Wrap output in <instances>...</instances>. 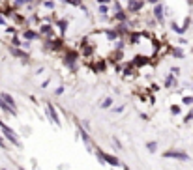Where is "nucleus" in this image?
<instances>
[{"label": "nucleus", "mask_w": 193, "mask_h": 170, "mask_svg": "<svg viewBox=\"0 0 193 170\" xmlns=\"http://www.w3.org/2000/svg\"><path fill=\"white\" fill-rule=\"evenodd\" d=\"M141 120H145V122H148V120H150V116H148V114H145V112H142V114H141Z\"/></svg>", "instance_id": "c03bdc74"}, {"label": "nucleus", "mask_w": 193, "mask_h": 170, "mask_svg": "<svg viewBox=\"0 0 193 170\" xmlns=\"http://www.w3.org/2000/svg\"><path fill=\"white\" fill-rule=\"evenodd\" d=\"M30 2H34V0H15V2H13V8H15V10H19L21 6H25V4H30Z\"/></svg>", "instance_id": "7c9ffc66"}, {"label": "nucleus", "mask_w": 193, "mask_h": 170, "mask_svg": "<svg viewBox=\"0 0 193 170\" xmlns=\"http://www.w3.org/2000/svg\"><path fill=\"white\" fill-rule=\"evenodd\" d=\"M150 60H148V56L145 54H135L133 58H131V64H133V67H142V66H146Z\"/></svg>", "instance_id": "ddd939ff"}, {"label": "nucleus", "mask_w": 193, "mask_h": 170, "mask_svg": "<svg viewBox=\"0 0 193 170\" xmlns=\"http://www.w3.org/2000/svg\"><path fill=\"white\" fill-rule=\"evenodd\" d=\"M113 144H114V148H116V150H124V146H122V142H120L118 137H113Z\"/></svg>", "instance_id": "72a5a7b5"}, {"label": "nucleus", "mask_w": 193, "mask_h": 170, "mask_svg": "<svg viewBox=\"0 0 193 170\" xmlns=\"http://www.w3.org/2000/svg\"><path fill=\"white\" fill-rule=\"evenodd\" d=\"M163 159H173V161H180V163H186V161H191L189 153L184 152V150H174V148H169L161 153Z\"/></svg>", "instance_id": "20e7f679"}, {"label": "nucleus", "mask_w": 193, "mask_h": 170, "mask_svg": "<svg viewBox=\"0 0 193 170\" xmlns=\"http://www.w3.org/2000/svg\"><path fill=\"white\" fill-rule=\"evenodd\" d=\"M127 17H130V13L126 10H118V11H114L113 21H116V23H127Z\"/></svg>", "instance_id": "2eb2a0df"}, {"label": "nucleus", "mask_w": 193, "mask_h": 170, "mask_svg": "<svg viewBox=\"0 0 193 170\" xmlns=\"http://www.w3.org/2000/svg\"><path fill=\"white\" fill-rule=\"evenodd\" d=\"M145 0H126V11L127 13H133V15H137V13L142 11L145 8Z\"/></svg>", "instance_id": "6e6552de"}, {"label": "nucleus", "mask_w": 193, "mask_h": 170, "mask_svg": "<svg viewBox=\"0 0 193 170\" xmlns=\"http://www.w3.org/2000/svg\"><path fill=\"white\" fill-rule=\"evenodd\" d=\"M54 26H56V28H58V30H60V36L64 38V36H66V32H68L69 21H68V19H56V21H54Z\"/></svg>", "instance_id": "4468645a"}, {"label": "nucleus", "mask_w": 193, "mask_h": 170, "mask_svg": "<svg viewBox=\"0 0 193 170\" xmlns=\"http://www.w3.org/2000/svg\"><path fill=\"white\" fill-rule=\"evenodd\" d=\"M182 105H186V107H191V105H193V94L184 95V97H182Z\"/></svg>", "instance_id": "cd10ccee"}, {"label": "nucleus", "mask_w": 193, "mask_h": 170, "mask_svg": "<svg viewBox=\"0 0 193 170\" xmlns=\"http://www.w3.org/2000/svg\"><path fill=\"white\" fill-rule=\"evenodd\" d=\"M45 114H47V118H49L51 123H54L56 127H62V120L58 116V110H56V107L51 101H45Z\"/></svg>", "instance_id": "423d86ee"}, {"label": "nucleus", "mask_w": 193, "mask_h": 170, "mask_svg": "<svg viewBox=\"0 0 193 170\" xmlns=\"http://www.w3.org/2000/svg\"><path fill=\"white\" fill-rule=\"evenodd\" d=\"M8 51H10V54H13L15 58H19V60H23L25 64H28L30 62V52L28 51H25V49H21V47H8Z\"/></svg>", "instance_id": "1a4fd4ad"}, {"label": "nucleus", "mask_w": 193, "mask_h": 170, "mask_svg": "<svg viewBox=\"0 0 193 170\" xmlns=\"http://www.w3.org/2000/svg\"><path fill=\"white\" fill-rule=\"evenodd\" d=\"M191 120H193V110H191V107H189V110H188V114L184 116V120H182V122H184V123H189Z\"/></svg>", "instance_id": "2f4dec72"}, {"label": "nucleus", "mask_w": 193, "mask_h": 170, "mask_svg": "<svg viewBox=\"0 0 193 170\" xmlns=\"http://www.w3.org/2000/svg\"><path fill=\"white\" fill-rule=\"evenodd\" d=\"M189 26H191V17H186V19H184V23H182V26H180V30H182V36H184V34L189 30Z\"/></svg>", "instance_id": "a878e982"}, {"label": "nucleus", "mask_w": 193, "mask_h": 170, "mask_svg": "<svg viewBox=\"0 0 193 170\" xmlns=\"http://www.w3.org/2000/svg\"><path fill=\"white\" fill-rule=\"evenodd\" d=\"M75 125H77V133H79V137H81V140L84 142V146H88V150H94V148H92L94 144H92V138H90V135H88V129H84L79 120H75Z\"/></svg>", "instance_id": "0eeeda50"}, {"label": "nucleus", "mask_w": 193, "mask_h": 170, "mask_svg": "<svg viewBox=\"0 0 193 170\" xmlns=\"http://www.w3.org/2000/svg\"><path fill=\"white\" fill-rule=\"evenodd\" d=\"M0 129H2V137L6 138V142H10L11 146H15V148H23V144H21V138L17 137V133L13 131L10 125H6L2 120H0Z\"/></svg>", "instance_id": "f03ea898"}, {"label": "nucleus", "mask_w": 193, "mask_h": 170, "mask_svg": "<svg viewBox=\"0 0 193 170\" xmlns=\"http://www.w3.org/2000/svg\"><path fill=\"white\" fill-rule=\"evenodd\" d=\"M92 152H94V155L98 157V161L101 163V165H109L113 168H118L120 165H122V161H120L116 155H113V153H107L103 150H99V148H94Z\"/></svg>", "instance_id": "f257e3e1"}, {"label": "nucleus", "mask_w": 193, "mask_h": 170, "mask_svg": "<svg viewBox=\"0 0 193 170\" xmlns=\"http://www.w3.org/2000/svg\"><path fill=\"white\" fill-rule=\"evenodd\" d=\"M68 4H71V6H83V0H69Z\"/></svg>", "instance_id": "ea45409f"}, {"label": "nucleus", "mask_w": 193, "mask_h": 170, "mask_svg": "<svg viewBox=\"0 0 193 170\" xmlns=\"http://www.w3.org/2000/svg\"><path fill=\"white\" fill-rule=\"evenodd\" d=\"M163 86L165 88H176L178 86V77H174L173 73H169L165 77V81H163Z\"/></svg>", "instance_id": "dca6fc26"}, {"label": "nucleus", "mask_w": 193, "mask_h": 170, "mask_svg": "<svg viewBox=\"0 0 193 170\" xmlns=\"http://www.w3.org/2000/svg\"><path fill=\"white\" fill-rule=\"evenodd\" d=\"M0 24H6V19L4 17H0Z\"/></svg>", "instance_id": "3c124183"}, {"label": "nucleus", "mask_w": 193, "mask_h": 170, "mask_svg": "<svg viewBox=\"0 0 193 170\" xmlns=\"http://www.w3.org/2000/svg\"><path fill=\"white\" fill-rule=\"evenodd\" d=\"M114 30L118 32L120 38H122V36H127V34H130V24H127V23H118L116 26H114Z\"/></svg>", "instance_id": "aec40b11"}, {"label": "nucleus", "mask_w": 193, "mask_h": 170, "mask_svg": "<svg viewBox=\"0 0 193 170\" xmlns=\"http://www.w3.org/2000/svg\"><path fill=\"white\" fill-rule=\"evenodd\" d=\"M43 71H45L43 67H38V69H36V75H41V73H43Z\"/></svg>", "instance_id": "49530a36"}, {"label": "nucleus", "mask_w": 193, "mask_h": 170, "mask_svg": "<svg viewBox=\"0 0 193 170\" xmlns=\"http://www.w3.org/2000/svg\"><path fill=\"white\" fill-rule=\"evenodd\" d=\"M171 114H173V116H180L182 114V107H180V105H171Z\"/></svg>", "instance_id": "bb28decb"}, {"label": "nucleus", "mask_w": 193, "mask_h": 170, "mask_svg": "<svg viewBox=\"0 0 193 170\" xmlns=\"http://www.w3.org/2000/svg\"><path fill=\"white\" fill-rule=\"evenodd\" d=\"M178 43H180V45H186V43H188V41H186L182 36H180V39H178Z\"/></svg>", "instance_id": "de8ad7c7"}, {"label": "nucleus", "mask_w": 193, "mask_h": 170, "mask_svg": "<svg viewBox=\"0 0 193 170\" xmlns=\"http://www.w3.org/2000/svg\"><path fill=\"white\" fill-rule=\"evenodd\" d=\"M111 110H113V114H122V112L126 110V105H118V107H111Z\"/></svg>", "instance_id": "c756f323"}, {"label": "nucleus", "mask_w": 193, "mask_h": 170, "mask_svg": "<svg viewBox=\"0 0 193 170\" xmlns=\"http://www.w3.org/2000/svg\"><path fill=\"white\" fill-rule=\"evenodd\" d=\"M99 8H98V11H99V15H107L109 13V4H98Z\"/></svg>", "instance_id": "c85d7f7f"}, {"label": "nucleus", "mask_w": 193, "mask_h": 170, "mask_svg": "<svg viewBox=\"0 0 193 170\" xmlns=\"http://www.w3.org/2000/svg\"><path fill=\"white\" fill-rule=\"evenodd\" d=\"M158 146H159L158 140H146V142H145V148H146L150 153H156V152H158Z\"/></svg>", "instance_id": "412c9836"}, {"label": "nucleus", "mask_w": 193, "mask_h": 170, "mask_svg": "<svg viewBox=\"0 0 193 170\" xmlns=\"http://www.w3.org/2000/svg\"><path fill=\"white\" fill-rule=\"evenodd\" d=\"M180 71H182L180 67H171V73H173L174 77H178V75H180Z\"/></svg>", "instance_id": "58836bf2"}, {"label": "nucleus", "mask_w": 193, "mask_h": 170, "mask_svg": "<svg viewBox=\"0 0 193 170\" xmlns=\"http://www.w3.org/2000/svg\"><path fill=\"white\" fill-rule=\"evenodd\" d=\"M6 34H11V36H15L17 30H15V28H6Z\"/></svg>", "instance_id": "79ce46f5"}, {"label": "nucleus", "mask_w": 193, "mask_h": 170, "mask_svg": "<svg viewBox=\"0 0 193 170\" xmlns=\"http://www.w3.org/2000/svg\"><path fill=\"white\" fill-rule=\"evenodd\" d=\"M152 13H154V19L158 21L159 24H163V23H165V8H163V4H161V2L154 4V10H152Z\"/></svg>", "instance_id": "9d476101"}, {"label": "nucleus", "mask_w": 193, "mask_h": 170, "mask_svg": "<svg viewBox=\"0 0 193 170\" xmlns=\"http://www.w3.org/2000/svg\"><path fill=\"white\" fill-rule=\"evenodd\" d=\"M0 99H2V101H6V103L10 105V107L17 109V101H15V97H13L11 94H8V92H0Z\"/></svg>", "instance_id": "f3484780"}, {"label": "nucleus", "mask_w": 193, "mask_h": 170, "mask_svg": "<svg viewBox=\"0 0 193 170\" xmlns=\"http://www.w3.org/2000/svg\"><path fill=\"white\" fill-rule=\"evenodd\" d=\"M171 54H173L174 58H178V60L186 56V52H184V49H182V47H173V49H171Z\"/></svg>", "instance_id": "393cba45"}, {"label": "nucleus", "mask_w": 193, "mask_h": 170, "mask_svg": "<svg viewBox=\"0 0 193 170\" xmlns=\"http://www.w3.org/2000/svg\"><path fill=\"white\" fill-rule=\"evenodd\" d=\"M191 110H193V105H191Z\"/></svg>", "instance_id": "4d7b16f0"}, {"label": "nucleus", "mask_w": 193, "mask_h": 170, "mask_svg": "<svg viewBox=\"0 0 193 170\" xmlns=\"http://www.w3.org/2000/svg\"><path fill=\"white\" fill-rule=\"evenodd\" d=\"M118 10H122V6H120V2H114V11H118Z\"/></svg>", "instance_id": "a18cd8bd"}, {"label": "nucleus", "mask_w": 193, "mask_h": 170, "mask_svg": "<svg viewBox=\"0 0 193 170\" xmlns=\"http://www.w3.org/2000/svg\"><path fill=\"white\" fill-rule=\"evenodd\" d=\"M96 2H98V4H111L113 0H96Z\"/></svg>", "instance_id": "37998d69"}, {"label": "nucleus", "mask_w": 193, "mask_h": 170, "mask_svg": "<svg viewBox=\"0 0 193 170\" xmlns=\"http://www.w3.org/2000/svg\"><path fill=\"white\" fill-rule=\"evenodd\" d=\"M11 47H23V41H21L17 36H13L11 38Z\"/></svg>", "instance_id": "f704fd0d"}, {"label": "nucleus", "mask_w": 193, "mask_h": 170, "mask_svg": "<svg viewBox=\"0 0 193 170\" xmlns=\"http://www.w3.org/2000/svg\"><path fill=\"white\" fill-rule=\"evenodd\" d=\"M43 6H45L47 10H54V2H53V0H45Z\"/></svg>", "instance_id": "c9c22d12"}, {"label": "nucleus", "mask_w": 193, "mask_h": 170, "mask_svg": "<svg viewBox=\"0 0 193 170\" xmlns=\"http://www.w3.org/2000/svg\"><path fill=\"white\" fill-rule=\"evenodd\" d=\"M120 166H122V170H131L130 166H127V165H126V163H122V165H120Z\"/></svg>", "instance_id": "8fccbe9b"}, {"label": "nucleus", "mask_w": 193, "mask_h": 170, "mask_svg": "<svg viewBox=\"0 0 193 170\" xmlns=\"http://www.w3.org/2000/svg\"><path fill=\"white\" fill-rule=\"evenodd\" d=\"M43 47H45V51L58 52V51H62V49H64V38H62V36H60V38H56V36H53V38H45Z\"/></svg>", "instance_id": "39448f33"}, {"label": "nucleus", "mask_w": 193, "mask_h": 170, "mask_svg": "<svg viewBox=\"0 0 193 170\" xmlns=\"http://www.w3.org/2000/svg\"><path fill=\"white\" fill-rule=\"evenodd\" d=\"M92 69H94V73H107V60H98L94 66H92Z\"/></svg>", "instance_id": "6ab92c4d"}, {"label": "nucleus", "mask_w": 193, "mask_h": 170, "mask_svg": "<svg viewBox=\"0 0 193 170\" xmlns=\"http://www.w3.org/2000/svg\"><path fill=\"white\" fill-rule=\"evenodd\" d=\"M191 52H193V49H191Z\"/></svg>", "instance_id": "13d9d810"}, {"label": "nucleus", "mask_w": 193, "mask_h": 170, "mask_svg": "<svg viewBox=\"0 0 193 170\" xmlns=\"http://www.w3.org/2000/svg\"><path fill=\"white\" fill-rule=\"evenodd\" d=\"M64 66H66L71 73H77V69H79V66H77V62H79V52L75 51V49H68L66 54H64Z\"/></svg>", "instance_id": "7ed1b4c3"}, {"label": "nucleus", "mask_w": 193, "mask_h": 170, "mask_svg": "<svg viewBox=\"0 0 193 170\" xmlns=\"http://www.w3.org/2000/svg\"><path fill=\"white\" fill-rule=\"evenodd\" d=\"M39 36H45V38H53L54 36V28H53V24H49V23H43L39 26Z\"/></svg>", "instance_id": "f8f14e48"}, {"label": "nucleus", "mask_w": 193, "mask_h": 170, "mask_svg": "<svg viewBox=\"0 0 193 170\" xmlns=\"http://www.w3.org/2000/svg\"><path fill=\"white\" fill-rule=\"evenodd\" d=\"M49 84H51V79H45L43 82H41V88H43V90H45V88H49Z\"/></svg>", "instance_id": "a19ab883"}, {"label": "nucleus", "mask_w": 193, "mask_h": 170, "mask_svg": "<svg viewBox=\"0 0 193 170\" xmlns=\"http://www.w3.org/2000/svg\"><path fill=\"white\" fill-rule=\"evenodd\" d=\"M127 36H130V45H137L142 34H141V32H131V30H130V34H127Z\"/></svg>", "instance_id": "b1692460"}, {"label": "nucleus", "mask_w": 193, "mask_h": 170, "mask_svg": "<svg viewBox=\"0 0 193 170\" xmlns=\"http://www.w3.org/2000/svg\"><path fill=\"white\" fill-rule=\"evenodd\" d=\"M64 90H66L64 86H56V88H54V95H56V97L62 95V94H64Z\"/></svg>", "instance_id": "e433bc0d"}, {"label": "nucleus", "mask_w": 193, "mask_h": 170, "mask_svg": "<svg viewBox=\"0 0 193 170\" xmlns=\"http://www.w3.org/2000/svg\"><path fill=\"white\" fill-rule=\"evenodd\" d=\"M0 110L6 112V114H10V116H13V118H17V109L10 107V105L6 103V101H2V99H0Z\"/></svg>", "instance_id": "a211bd4d"}, {"label": "nucleus", "mask_w": 193, "mask_h": 170, "mask_svg": "<svg viewBox=\"0 0 193 170\" xmlns=\"http://www.w3.org/2000/svg\"><path fill=\"white\" fill-rule=\"evenodd\" d=\"M145 2H148V4H152V6H154V4H158L159 0H145Z\"/></svg>", "instance_id": "09e8293b"}, {"label": "nucleus", "mask_w": 193, "mask_h": 170, "mask_svg": "<svg viewBox=\"0 0 193 170\" xmlns=\"http://www.w3.org/2000/svg\"><path fill=\"white\" fill-rule=\"evenodd\" d=\"M113 105H114V97H111V95H107V97L103 99V101L99 103V109H103V110H107V109H111Z\"/></svg>", "instance_id": "4be33fe9"}, {"label": "nucleus", "mask_w": 193, "mask_h": 170, "mask_svg": "<svg viewBox=\"0 0 193 170\" xmlns=\"http://www.w3.org/2000/svg\"><path fill=\"white\" fill-rule=\"evenodd\" d=\"M105 36H107V41H116L120 36H118V32L114 30V28H109V30H105Z\"/></svg>", "instance_id": "5701e85b"}, {"label": "nucleus", "mask_w": 193, "mask_h": 170, "mask_svg": "<svg viewBox=\"0 0 193 170\" xmlns=\"http://www.w3.org/2000/svg\"><path fill=\"white\" fill-rule=\"evenodd\" d=\"M188 4H189V6H193V0H188Z\"/></svg>", "instance_id": "864d4df0"}, {"label": "nucleus", "mask_w": 193, "mask_h": 170, "mask_svg": "<svg viewBox=\"0 0 193 170\" xmlns=\"http://www.w3.org/2000/svg\"><path fill=\"white\" fill-rule=\"evenodd\" d=\"M171 30H173V32H176V34H178V36H182V30H180V24H176V23H174V21H173V23H171Z\"/></svg>", "instance_id": "473e14b6"}, {"label": "nucleus", "mask_w": 193, "mask_h": 170, "mask_svg": "<svg viewBox=\"0 0 193 170\" xmlns=\"http://www.w3.org/2000/svg\"><path fill=\"white\" fill-rule=\"evenodd\" d=\"M0 170H8V168H0Z\"/></svg>", "instance_id": "5fc2aeb1"}, {"label": "nucleus", "mask_w": 193, "mask_h": 170, "mask_svg": "<svg viewBox=\"0 0 193 170\" xmlns=\"http://www.w3.org/2000/svg\"><path fill=\"white\" fill-rule=\"evenodd\" d=\"M23 38H25V41H36L41 36H39V32L32 30V28H23Z\"/></svg>", "instance_id": "9b49d317"}, {"label": "nucleus", "mask_w": 193, "mask_h": 170, "mask_svg": "<svg viewBox=\"0 0 193 170\" xmlns=\"http://www.w3.org/2000/svg\"><path fill=\"white\" fill-rule=\"evenodd\" d=\"M0 148H2V150H6V148H8V142H6L4 137H0Z\"/></svg>", "instance_id": "4c0bfd02"}, {"label": "nucleus", "mask_w": 193, "mask_h": 170, "mask_svg": "<svg viewBox=\"0 0 193 170\" xmlns=\"http://www.w3.org/2000/svg\"><path fill=\"white\" fill-rule=\"evenodd\" d=\"M191 90H193V82H191Z\"/></svg>", "instance_id": "6e6d98bb"}, {"label": "nucleus", "mask_w": 193, "mask_h": 170, "mask_svg": "<svg viewBox=\"0 0 193 170\" xmlns=\"http://www.w3.org/2000/svg\"><path fill=\"white\" fill-rule=\"evenodd\" d=\"M17 170H26L25 166H21V165H17Z\"/></svg>", "instance_id": "603ef678"}]
</instances>
